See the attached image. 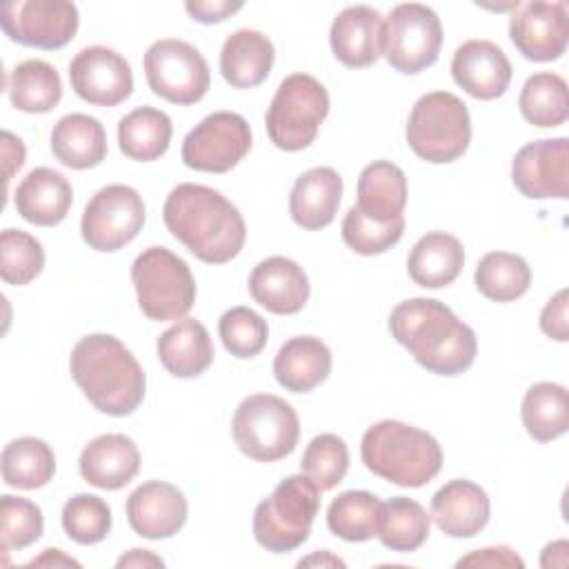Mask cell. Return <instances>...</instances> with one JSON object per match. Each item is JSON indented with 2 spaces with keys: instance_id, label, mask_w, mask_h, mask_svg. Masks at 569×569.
I'll list each match as a JSON object with an SVG mask.
<instances>
[{
  "instance_id": "obj_25",
  "label": "cell",
  "mask_w": 569,
  "mask_h": 569,
  "mask_svg": "<svg viewBox=\"0 0 569 569\" xmlns=\"http://www.w3.org/2000/svg\"><path fill=\"white\" fill-rule=\"evenodd\" d=\"M342 198V178L331 167H313L300 173L289 193L291 220L307 229L318 231L333 222Z\"/></svg>"
},
{
  "instance_id": "obj_8",
  "label": "cell",
  "mask_w": 569,
  "mask_h": 569,
  "mask_svg": "<svg viewBox=\"0 0 569 569\" xmlns=\"http://www.w3.org/2000/svg\"><path fill=\"white\" fill-rule=\"evenodd\" d=\"M327 113L325 84L309 73H291L278 84L264 113L267 136L282 151H302L316 140Z\"/></svg>"
},
{
  "instance_id": "obj_45",
  "label": "cell",
  "mask_w": 569,
  "mask_h": 569,
  "mask_svg": "<svg viewBox=\"0 0 569 569\" xmlns=\"http://www.w3.org/2000/svg\"><path fill=\"white\" fill-rule=\"evenodd\" d=\"M44 529L42 509L18 496H2L0 498V547L2 551L24 549L33 545Z\"/></svg>"
},
{
  "instance_id": "obj_15",
  "label": "cell",
  "mask_w": 569,
  "mask_h": 569,
  "mask_svg": "<svg viewBox=\"0 0 569 569\" xmlns=\"http://www.w3.org/2000/svg\"><path fill=\"white\" fill-rule=\"evenodd\" d=\"M513 187L531 200L569 198V140L540 138L518 149L511 160Z\"/></svg>"
},
{
  "instance_id": "obj_43",
  "label": "cell",
  "mask_w": 569,
  "mask_h": 569,
  "mask_svg": "<svg viewBox=\"0 0 569 569\" xmlns=\"http://www.w3.org/2000/svg\"><path fill=\"white\" fill-rule=\"evenodd\" d=\"M218 333L224 349L240 360L258 356L269 338L267 320L249 307H231L218 320Z\"/></svg>"
},
{
  "instance_id": "obj_21",
  "label": "cell",
  "mask_w": 569,
  "mask_h": 569,
  "mask_svg": "<svg viewBox=\"0 0 569 569\" xmlns=\"http://www.w3.org/2000/svg\"><path fill=\"white\" fill-rule=\"evenodd\" d=\"M251 298L276 316L298 313L311 293L305 269L284 256L260 260L249 276Z\"/></svg>"
},
{
  "instance_id": "obj_51",
  "label": "cell",
  "mask_w": 569,
  "mask_h": 569,
  "mask_svg": "<svg viewBox=\"0 0 569 569\" xmlns=\"http://www.w3.org/2000/svg\"><path fill=\"white\" fill-rule=\"evenodd\" d=\"M567 560H569V542L567 540H556V542L547 545L542 549V556H540V565L545 569H549V567H567Z\"/></svg>"
},
{
  "instance_id": "obj_24",
  "label": "cell",
  "mask_w": 569,
  "mask_h": 569,
  "mask_svg": "<svg viewBox=\"0 0 569 569\" xmlns=\"http://www.w3.org/2000/svg\"><path fill=\"white\" fill-rule=\"evenodd\" d=\"M73 202L71 182L56 169L36 167L16 187L13 204L18 213L36 227L60 224Z\"/></svg>"
},
{
  "instance_id": "obj_10",
  "label": "cell",
  "mask_w": 569,
  "mask_h": 569,
  "mask_svg": "<svg viewBox=\"0 0 569 569\" xmlns=\"http://www.w3.org/2000/svg\"><path fill=\"white\" fill-rule=\"evenodd\" d=\"M142 64L149 89L171 104H196L209 91V64L204 56L184 40H156L147 49Z\"/></svg>"
},
{
  "instance_id": "obj_42",
  "label": "cell",
  "mask_w": 569,
  "mask_h": 569,
  "mask_svg": "<svg viewBox=\"0 0 569 569\" xmlns=\"http://www.w3.org/2000/svg\"><path fill=\"white\" fill-rule=\"evenodd\" d=\"M62 529L78 545H98L111 531V509L93 493H76L62 507Z\"/></svg>"
},
{
  "instance_id": "obj_2",
  "label": "cell",
  "mask_w": 569,
  "mask_h": 569,
  "mask_svg": "<svg viewBox=\"0 0 569 569\" xmlns=\"http://www.w3.org/2000/svg\"><path fill=\"white\" fill-rule=\"evenodd\" d=\"M389 331L413 360L436 376L467 371L478 353L473 329L433 298H409L389 313Z\"/></svg>"
},
{
  "instance_id": "obj_14",
  "label": "cell",
  "mask_w": 569,
  "mask_h": 569,
  "mask_svg": "<svg viewBox=\"0 0 569 569\" xmlns=\"http://www.w3.org/2000/svg\"><path fill=\"white\" fill-rule=\"evenodd\" d=\"M0 24L9 40L53 51L73 40L80 18L67 0H16L0 7Z\"/></svg>"
},
{
  "instance_id": "obj_49",
  "label": "cell",
  "mask_w": 569,
  "mask_h": 569,
  "mask_svg": "<svg viewBox=\"0 0 569 569\" xmlns=\"http://www.w3.org/2000/svg\"><path fill=\"white\" fill-rule=\"evenodd\" d=\"M2 156H4V180L11 182L13 173L24 164V144L11 131H2Z\"/></svg>"
},
{
  "instance_id": "obj_16",
  "label": "cell",
  "mask_w": 569,
  "mask_h": 569,
  "mask_svg": "<svg viewBox=\"0 0 569 569\" xmlns=\"http://www.w3.org/2000/svg\"><path fill=\"white\" fill-rule=\"evenodd\" d=\"M71 89L89 104L116 107L133 91L131 64L109 47H84L69 62Z\"/></svg>"
},
{
  "instance_id": "obj_33",
  "label": "cell",
  "mask_w": 569,
  "mask_h": 569,
  "mask_svg": "<svg viewBox=\"0 0 569 569\" xmlns=\"http://www.w3.org/2000/svg\"><path fill=\"white\" fill-rule=\"evenodd\" d=\"M7 93L18 111L47 113L56 109L62 98V80L53 64L31 58L13 67Z\"/></svg>"
},
{
  "instance_id": "obj_32",
  "label": "cell",
  "mask_w": 569,
  "mask_h": 569,
  "mask_svg": "<svg viewBox=\"0 0 569 569\" xmlns=\"http://www.w3.org/2000/svg\"><path fill=\"white\" fill-rule=\"evenodd\" d=\"M171 136V118L156 107H138L118 122L120 151L138 162H151L164 156Z\"/></svg>"
},
{
  "instance_id": "obj_26",
  "label": "cell",
  "mask_w": 569,
  "mask_h": 569,
  "mask_svg": "<svg viewBox=\"0 0 569 569\" xmlns=\"http://www.w3.org/2000/svg\"><path fill=\"white\" fill-rule=\"evenodd\" d=\"M273 42L256 29H236L220 49V73L233 89L262 84L273 67Z\"/></svg>"
},
{
  "instance_id": "obj_12",
  "label": "cell",
  "mask_w": 569,
  "mask_h": 569,
  "mask_svg": "<svg viewBox=\"0 0 569 569\" xmlns=\"http://www.w3.org/2000/svg\"><path fill=\"white\" fill-rule=\"evenodd\" d=\"M144 224L142 196L129 184H107L91 196L82 211V240L102 253L129 244Z\"/></svg>"
},
{
  "instance_id": "obj_34",
  "label": "cell",
  "mask_w": 569,
  "mask_h": 569,
  "mask_svg": "<svg viewBox=\"0 0 569 569\" xmlns=\"http://www.w3.org/2000/svg\"><path fill=\"white\" fill-rule=\"evenodd\" d=\"M431 529V516L425 507L411 498L396 496L380 502L378 536L380 542L398 553L416 551L425 545Z\"/></svg>"
},
{
  "instance_id": "obj_27",
  "label": "cell",
  "mask_w": 569,
  "mask_h": 569,
  "mask_svg": "<svg viewBox=\"0 0 569 569\" xmlns=\"http://www.w3.org/2000/svg\"><path fill=\"white\" fill-rule=\"evenodd\" d=\"M331 373V351L316 336L289 338L273 358L278 385L291 393H307L320 387Z\"/></svg>"
},
{
  "instance_id": "obj_20",
  "label": "cell",
  "mask_w": 569,
  "mask_h": 569,
  "mask_svg": "<svg viewBox=\"0 0 569 569\" xmlns=\"http://www.w3.org/2000/svg\"><path fill=\"white\" fill-rule=\"evenodd\" d=\"M511 62L491 40H467L451 58L453 82L471 98L496 100L511 82Z\"/></svg>"
},
{
  "instance_id": "obj_1",
  "label": "cell",
  "mask_w": 569,
  "mask_h": 569,
  "mask_svg": "<svg viewBox=\"0 0 569 569\" xmlns=\"http://www.w3.org/2000/svg\"><path fill=\"white\" fill-rule=\"evenodd\" d=\"M162 220L169 233L207 264L233 260L247 240L238 207L220 191L196 182H182L169 191Z\"/></svg>"
},
{
  "instance_id": "obj_36",
  "label": "cell",
  "mask_w": 569,
  "mask_h": 569,
  "mask_svg": "<svg viewBox=\"0 0 569 569\" xmlns=\"http://www.w3.org/2000/svg\"><path fill=\"white\" fill-rule=\"evenodd\" d=\"M0 462L4 485L16 489H40L56 473L53 449L36 436H22L4 445Z\"/></svg>"
},
{
  "instance_id": "obj_46",
  "label": "cell",
  "mask_w": 569,
  "mask_h": 569,
  "mask_svg": "<svg viewBox=\"0 0 569 569\" xmlns=\"http://www.w3.org/2000/svg\"><path fill=\"white\" fill-rule=\"evenodd\" d=\"M540 329L545 336L558 342L569 340V322H567V289H560L545 309L540 311Z\"/></svg>"
},
{
  "instance_id": "obj_30",
  "label": "cell",
  "mask_w": 569,
  "mask_h": 569,
  "mask_svg": "<svg viewBox=\"0 0 569 569\" xmlns=\"http://www.w3.org/2000/svg\"><path fill=\"white\" fill-rule=\"evenodd\" d=\"M465 264L462 242L447 231L425 233L409 251V278L425 289H440L451 284Z\"/></svg>"
},
{
  "instance_id": "obj_40",
  "label": "cell",
  "mask_w": 569,
  "mask_h": 569,
  "mask_svg": "<svg viewBox=\"0 0 569 569\" xmlns=\"http://www.w3.org/2000/svg\"><path fill=\"white\" fill-rule=\"evenodd\" d=\"M44 267V249L38 238L22 229L0 233V278L7 284H29Z\"/></svg>"
},
{
  "instance_id": "obj_38",
  "label": "cell",
  "mask_w": 569,
  "mask_h": 569,
  "mask_svg": "<svg viewBox=\"0 0 569 569\" xmlns=\"http://www.w3.org/2000/svg\"><path fill=\"white\" fill-rule=\"evenodd\" d=\"M518 109L533 127H560L569 118V96L562 76L551 71L533 73L525 80Z\"/></svg>"
},
{
  "instance_id": "obj_37",
  "label": "cell",
  "mask_w": 569,
  "mask_h": 569,
  "mask_svg": "<svg viewBox=\"0 0 569 569\" xmlns=\"http://www.w3.org/2000/svg\"><path fill=\"white\" fill-rule=\"evenodd\" d=\"M473 280L485 298L493 302H513L527 293L531 269L518 253L489 251L480 258Z\"/></svg>"
},
{
  "instance_id": "obj_4",
  "label": "cell",
  "mask_w": 569,
  "mask_h": 569,
  "mask_svg": "<svg viewBox=\"0 0 569 569\" xmlns=\"http://www.w3.org/2000/svg\"><path fill=\"white\" fill-rule=\"evenodd\" d=\"M365 467L398 487H425L442 467L440 442L402 420H380L371 425L360 445Z\"/></svg>"
},
{
  "instance_id": "obj_28",
  "label": "cell",
  "mask_w": 569,
  "mask_h": 569,
  "mask_svg": "<svg viewBox=\"0 0 569 569\" xmlns=\"http://www.w3.org/2000/svg\"><path fill=\"white\" fill-rule=\"evenodd\" d=\"M162 367L176 378H198L213 362V342L196 318H182L160 333L156 342Z\"/></svg>"
},
{
  "instance_id": "obj_22",
  "label": "cell",
  "mask_w": 569,
  "mask_h": 569,
  "mask_svg": "<svg viewBox=\"0 0 569 569\" xmlns=\"http://www.w3.org/2000/svg\"><path fill=\"white\" fill-rule=\"evenodd\" d=\"M487 491L465 478L445 482L431 498V520L449 538H473L489 522Z\"/></svg>"
},
{
  "instance_id": "obj_48",
  "label": "cell",
  "mask_w": 569,
  "mask_h": 569,
  "mask_svg": "<svg viewBox=\"0 0 569 569\" xmlns=\"http://www.w3.org/2000/svg\"><path fill=\"white\" fill-rule=\"evenodd\" d=\"M187 13L202 24H216L233 16L236 11L242 9V2H231V0H189L184 2Z\"/></svg>"
},
{
  "instance_id": "obj_50",
  "label": "cell",
  "mask_w": 569,
  "mask_h": 569,
  "mask_svg": "<svg viewBox=\"0 0 569 569\" xmlns=\"http://www.w3.org/2000/svg\"><path fill=\"white\" fill-rule=\"evenodd\" d=\"M116 567L118 569H124V567H164V560L160 556H156L153 551H149V549H131L129 553L118 558Z\"/></svg>"
},
{
  "instance_id": "obj_7",
  "label": "cell",
  "mask_w": 569,
  "mask_h": 569,
  "mask_svg": "<svg viewBox=\"0 0 569 569\" xmlns=\"http://www.w3.org/2000/svg\"><path fill=\"white\" fill-rule=\"evenodd\" d=\"M140 311L156 322L182 320L196 302V280L189 264L167 247L140 251L131 264Z\"/></svg>"
},
{
  "instance_id": "obj_29",
  "label": "cell",
  "mask_w": 569,
  "mask_h": 569,
  "mask_svg": "<svg viewBox=\"0 0 569 569\" xmlns=\"http://www.w3.org/2000/svg\"><path fill=\"white\" fill-rule=\"evenodd\" d=\"M356 196L353 207L365 218L373 222L396 220L407 207V176L398 164L376 160L360 171Z\"/></svg>"
},
{
  "instance_id": "obj_11",
  "label": "cell",
  "mask_w": 569,
  "mask_h": 569,
  "mask_svg": "<svg viewBox=\"0 0 569 569\" xmlns=\"http://www.w3.org/2000/svg\"><path fill=\"white\" fill-rule=\"evenodd\" d=\"M442 47L438 13L420 2H402L385 20V58L407 76L436 64Z\"/></svg>"
},
{
  "instance_id": "obj_47",
  "label": "cell",
  "mask_w": 569,
  "mask_h": 569,
  "mask_svg": "<svg viewBox=\"0 0 569 569\" xmlns=\"http://www.w3.org/2000/svg\"><path fill=\"white\" fill-rule=\"evenodd\" d=\"M456 567H511L522 569L525 560L509 547H485L462 556Z\"/></svg>"
},
{
  "instance_id": "obj_3",
  "label": "cell",
  "mask_w": 569,
  "mask_h": 569,
  "mask_svg": "<svg viewBox=\"0 0 569 569\" xmlns=\"http://www.w3.org/2000/svg\"><path fill=\"white\" fill-rule=\"evenodd\" d=\"M69 371L84 398L107 416H129L144 400V371L116 336L80 338L71 349Z\"/></svg>"
},
{
  "instance_id": "obj_39",
  "label": "cell",
  "mask_w": 569,
  "mask_h": 569,
  "mask_svg": "<svg viewBox=\"0 0 569 569\" xmlns=\"http://www.w3.org/2000/svg\"><path fill=\"white\" fill-rule=\"evenodd\" d=\"M380 500L371 491L351 489L338 493L327 509V527L347 542H365L378 536Z\"/></svg>"
},
{
  "instance_id": "obj_53",
  "label": "cell",
  "mask_w": 569,
  "mask_h": 569,
  "mask_svg": "<svg viewBox=\"0 0 569 569\" xmlns=\"http://www.w3.org/2000/svg\"><path fill=\"white\" fill-rule=\"evenodd\" d=\"M311 565H320V567H345V560L331 556L329 551H320V553H313L309 558H302L298 562V567H311Z\"/></svg>"
},
{
  "instance_id": "obj_18",
  "label": "cell",
  "mask_w": 569,
  "mask_h": 569,
  "mask_svg": "<svg viewBox=\"0 0 569 569\" xmlns=\"http://www.w3.org/2000/svg\"><path fill=\"white\" fill-rule=\"evenodd\" d=\"M129 527L149 540H164L176 536L187 522L184 493L164 480H149L136 487L127 498Z\"/></svg>"
},
{
  "instance_id": "obj_31",
  "label": "cell",
  "mask_w": 569,
  "mask_h": 569,
  "mask_svg": "<svg viewBox=\"0 0 569 569\" xmlns=\"http://www.w3.org/2000/svg\"><path fill=\"white\" fill-rule=\"evenodd\" d=\"M51 151L69 169H91L107 158V133L98 118L87 113L62 116L51 131Z\"/></svg>"
},
{
  "instance_id": "obj_41",
  "label": "cell",
  "mask_w": 569,
  "mask_h": 569,
  "mask_svg": "<svg viewBox=\"0 0 569 569\" xmlns=\"http://www.w3.org/2000/svg\"><path fill=\"white\" fill-rule=\"evenodd\" d=\"M349 469V449L336 433L316 436L300 460V471L320 489L329 491L338 487Z\"/></svg>"
},
{
  "instance_id": "obj_23",
  "label": "cell",
  "mask_w": 569,
  "mask_h": 569,
  "mask_svg": "<svg viewBox=\"0 0 569 569\" xmlns=\"http://www.w3.org/2000/svg\"><path fill=\"white\" fill-rule=\"evenodd\" d=\"M78 467L80 476L91 487L118 491L138 476L140 451L124 433H102L84 445Z\"/></svg>"
},
{
  "instance_id": "obj_35",
  "label": "cell",
  "mask_w": 569,
  "mask_h": 569,
  "mask_svg": "<svg viewBox=\"0 0 569 569\" xmlns=\"http://www.w3.org/2000/svg\"><path fill=\"white\" fill-rule=\"evenodd\" d=\"M522 425L536 442H551L569 429V398L558 382H536L520 407Z\"/></svg>"
},
{
  "instance_id": "obj_13",
  "label": "cell",
  "mask_w": 569,
  "mask_h": 569,
  "mask_svg": "<svg viewBox=\"0 0 569 569\" xmlns=\"http://www.w3.org/2000/svg\"><path fill=\"white\" fill-rule=\"evenodd\" d=\"M251 149L249 122L233 111L202 118L182 140V162L204 173L231 171Z\"/></svg>"
},
{
  "instance_id": "obj_5",
  "label": "cell",
  "mask_w": 569,
  "mask_h": 569,
  "mask_svg": "<svg viewBox=\"0 0 569 569\" xmlns=\"http://www.w3.org/2000/svg\"><path fill=\"white\" fill-rule=\"evenodd\" d=\"M320 509V489L305 476H287L253 511V538L271 553H287L307 542Z\"/></svg>"
},
{
  "instance_id": "obj_44",
  "label": "cell",
  "mask_w": 569,
  "mask_h": 569,
  "mask_svg": "<svg viewBox=\"0 0 569 569\" xmlns=\"http://www.w3.org/2000/svg\"><path fill=\"white\" fill-rule=\"evenodd\" d=\"M345 244L360 256H378L400 242L405 233V216L389 222H373L351 207L342 220Z\"/></svg>"
},
{
  "instance_id": "obj_52",
  "label": "cell",
  "mask_w": 569,
  "mask_h": 569,
  "mask_svg": "<svg viewBox=\"0 0 569 569\" xmlns=\"http://www.w3.org/2000/svg\"><path fill=\"white\" fill-rule=\"evenodd\" d=\"M24 567H80V562L64 556L60 549H44L42 556L33 558Z\"/></svg>"
},
{
  "instance_id": "obj_17",
  "label": "cell",
  "mask_w": 569,
  "mask_h": 569,
  "mask_svg": "<svg viewBox=\"0 0 569 569\" xmlns=\"http://www.w3.org/2000/svg\"><path fill=\"white\" fill-rule=\"evenodd\" d=\"M567 2H527L509 20V38L533 62L558 60L567 51Z\"/></svg>"
},
{
  "instance_id": "obj_6",
  "label": "cell",
  "mask_w": 569,
  "mask_h": 569,
  "mask_svg": "<svg viewBox=\"0 0 569 569\" xmlns=\"http://www.w3.org/2000/svg\"><path fill=\"white\" fill-rule=\"evenodd\" d=\"M405 136L411 151L425 162H453L471 142L469 109L451 91L425 93L409 113Z\"/></svg>"
},
{
  "instance_id": "obj_19",
  "label": "cell",
  "mask_w": 569,
  "mask_h": 569,
  "mask_svg": "<svg viewBox=\"0 0 569 569\" xmlns=\"http://www.w3.org/2000/svg\"><path fill=\"white\" fill-rule=\"evenodd\" d=\"M329 44L345 67L362 69L373 64L385 53L382 13L367 4L342 9L331 22Z\"/></svg>"
},
{
  "instance_id": "obj_9",
  "label": "cell",
  "mask_w": 569,
  "mask_h": 569,
  "mask_svg": "<svg viewBox=\"0 0 569 569\" xmlns=\"http://www.w3.org/2000/svg\"><path fill=\"white\" fill-rule=\"evenodd\" d=\"M231 433L238 449L256 462H276L287 458L300 438L296 409L273 393L247 396L231 420Z\"/></svg>"
}]
</instances>
